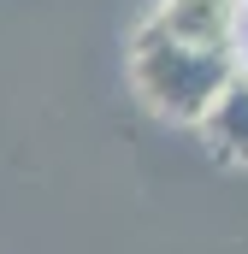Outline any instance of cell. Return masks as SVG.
Listing matches in <instances>:
<instances>
[{
	"label": "cell",
	"mask_w": 248,
	"mask_h": 254,
	"mask_svg": "<svg viewBox=\"0 0 248 254\" xmlns=\"http://www.w3.org/2000/svg\"><path fill=\"white\" fill-rule=\"evenodd\" d=\"M248 54L243 48H201L160 36L154 24H142L130 36V89L142 95L148 113L172 119V125H207V113L225 101V89L243 77Z\"/></svg>",
	"instance_id": "1"
},
{
	"label": "cell",
	"mask_w": 248,
	"mask_h": 254,
	"mask_svg": "<svg viewBox=\"0 0 248 254\" xmlns=\"http://www.w3.org/2000/svg\"><path fill=\"white\" fill-rule=\"evenodd\" d=\"M142 24L178 42H201V48H243L248 0H160Z\"/></svg>",
	"instance_id": "2"
},
{
	"label": "cell",
	"mask_w": 248,
	"mask_h": 254,
	"mask_svg": "<svg viewBox=\"0 0 248 254\" xmlns=\"http://www.w3.org/2000/svg\"><path fill=\"white\" fill-rule=\"evenodd\" d=\"M201 142L213 148V154H225V160H237L248 166V71L225 89V101L207 113V125H201Z\"/></svg>",
	"instance_id": "3"
},
{
	"label": "cell",
	"mask_w": 248,
	"mask_h": 254,
	"mask_svg": "<svg viewBox=\"0 0 248 254\" xmlns=\"http://www.w3.org/2000/svg\"><path fill=\"white\" fill-rule=\"evenodd\" d=\"M243 71H248V65H243Z\"/></svg>",
	"instance_id": "4"
}]
</instances>
